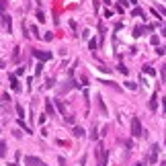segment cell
Returning a JSON list of instances; mask_svg holds the SVG:
<instances>
[{"label": "cell", "mask_w": 166, "mask_h": 166, "mask_svg": "<svg viewBox=\"0 0 166 166\" xmlns=\"http://www.w3.org/2000/svg\"><path fill=\"white\" fill-rule=\"evenodd\" d=\"M131 135H133V137H140V135H142V123H140L137 117L131 119Z\"/></svg>", "instance_id": "1"}, {"label": "cell", "mask_w": 166, "mask_h": 166, "mask_svg": "<svg viewBox=\"0 0 166 166\" xmlns=\"http://www.w3.org/2000/svg\"><path fill=\"white\" fill-rule=\"evenodd\" d=\"M96 156H98V166H107V150L103 146L96 148Z\"/></svg>", "instance_id": "2"}, {"label": "cell", "mask_w": 166, "mask_h": 166, "mask_svg": "<svg viewBox=\"0 0 166 166\" xmlns=\"http://www.w3.org/2000/svg\"><path fill=\"white\" fill-rule=\"evenodd\" d=\"M25 164L27 166H43V162L35 156H25Z\"/></svg>", "instance_id": "3"}, {"label": "cell", "mask_w": 166, "mask_h": 166, "mask_svg": "<svg viewBox=\"0 0 166 166\" xmlns=\"http://www.w3.org/2000/svg\"><path fill=\"white\" fill-rule=\"evenodd\" d=\"M33 56H35V58H39V59H43V62H47V59L51 58V53H49V51H39V49H35V51H33Z\"/></svg>", "instance_id": "4"}, {"label": "cell", "mask_w": 166, "mask_h": 166, "mask_svg": "<svg viewBox=\"0 0 166 166\" xmlns=\"http://www.w3.org/2000/svg\"><path fill=\"white\" fill-rule=\"evenodd\" d=\"M158 162V146H152V152H150V164Z\"/></svg>", "instance_id": "5"}, {"label": "cell", "mask_w": 166, "mask_h": 166, "mask_svg": "<svg viewBox=\"0 0 166 166\" xmlns=\"http://www.w3.org/2000/svg\"><path fill=\"white\" fill-rule=\"evenodd\" d=\"M152 27H135L133 29V37H142V33H148Z\"/></svg>", "instance_id": "6"}, {"label": "cell", "mask_w": 166, "mask_h": 166, "mask_svg": "<svg viewBox=\"0 0 166 166\" xmlns=\"http://www.w3.org/2000/svg\"><path fill=\"white\" fill-rule=\"evenodd\" d=\"M2 25H4V31H11V17L8 14H2Z\"/></svg>", "instance_id": "7"}, {"label": "cell", "mask_w": 166, "mask_h": 166, "mask_svg": "<svg viewBox=\"0 0 166 166\" xmlns=\"http://www.w3.org/2000/svg\"><path fill=\"white\" fill-rule=\"evenodd\" d=\"M11 88H12V90H21V86H19V80H17V76H11Z\"/></svg>", "instance_id": "8"}, {"label": "cell", "mask_w": 166, "mask_h": 166, "mask_svg": "<svg viewBox=\"0 0 166 166\" xmlns=\"http://www.w3.org/2000/svg\"><path fill=\"white\" fill-rule=\"evenodd\" d=\"M45 113H47V115H53V113H56V111H53V105H51L49 101H45Z\"/></svg>", "instance_id": "9"}, {"label": "cell", "mask_w": 166, "mask_h": 166, "mask_svg": "<svg viewBox=\"0 0 166 166\" xmlns=\"http://www.w3.org/2000/svg\"><path fill=\"white\" fill-rule=\"evenodd\" d=\"M156 107H158V95H154V96H152V101H150V109L156 111Z\"/></svg>", "instance_id": "10"}, {"label": "cell", "mask_w": 166, "mask_h": 166, "mask_svg": "<svg viewBox=\"0 0 166 166\" xmlns=\"http://www.w3.org/2000/svg\"><path fill=\"white\" fill-rule=\"evenodd\" d=\"M72 133H74L76 137H82V135H84V129H82V127H74V129H72Z\"/></svg>", "instance_id": "11"}, {"label": "cell", "mask_w": 166, "mask_h": 166, "mask_svg": "<svg viewBox=\"0 0 166 166\" xmlns=\"http://www.w3.org/2000/svg\"><path fill=\"white\" fill-rule=\"evenodd\" d=\"M143 72H146L148 76H154V74H156V70L152 68V66H143Z\"/></svg>", "instance_id": "12"}, {"label": "cell", "mask_w": 166, "mask_h": 166, "mask_svg": "<svg viewBox=\"0 0 166 166\" xmlns=\"http://www.w3.org/2000/svg\"><path fill=\"white\" fill-rule=\"evenodd\" d=\"M19 125H21V127H23V129L27 131V133H31V127H29V125H27V123H25L23 119H19Z\"/></svg>", "instance_id": "13"}, {"label": "cell", "mask_w": 166, "mask_h": 166, "mask_svg": "<svg viewBox=\"0 0 166 166\" xmlns=\"http://www.w3.org/2000/svg\"><path fill=\"white\" fill-rule=\"evenodd\" d=\"M17 115H19V119H23V117H25V109L21 107V105H17Z\"/></svg>", "instance_id": "14"}, {"label": "cell", "mask_w": 166, "mask_h": 166, "mask_svg": "<svg viewBox=\"0 0 166 166\" xmlns=\"http://www.w3.org/2000/svg\"><path fill=\"white\" fill-rule=\"evenodd\" d=\"M131 14H133V17H142V19H143V11H142V8H133Z\"/></svg>", "instance_id": "15"}, {"label": "cell", "mask_w": 166, "mask_h": 166, "mask_svg": "<svg viewBox=\"0 0 166 166\" xmlns=\"http://www.w3.org/2000/svg\"><path fill=\"white\" fill-rule=\"evenodd\" d=\"M125 86H127L129 90H135V88H137V86H135V82H125Z\"/></svg>", "instance_id": "16"}, {"label": "cell", "mask_w": 166, "mask_h": 166, "mask_svg": "<svg viewBox=\"0 0 166 166\" xmlns=\"http://www.w3.org/2000/svg\"><path fill=\"white\" fill-rule=\"evenodd\" d=\"M160 74H162V80H166V64L160 68Z\"/></svg>", "instance_id": "17"}, {"label": "cell", "mask_w": 166, "mask_h": 166, "mask_svg": "<svg viewBox=\"0 0 166 166\" xmlns=\"http://www.w3.org/2000/svg\"><path fill=\"white\" fill-rule=\"evenodd\" d=\"M156 53H158V56H164V53H166V47H158V49H156Z\"/></svg>", "instance_id": "18"}, {"label": "cell", "mask_w": 166, "mask_h": 166, "mask_svg": "<svg viewBox=\"0 0 166 166\" xmlns=\"http://www.w3.org/2000/svg\"><path fill=\"white\" fill-rule=\"evenodd\" d=\"M37 19H39V21H41V23H43V21H45V14H43V12L39 11V12H37Z\"/></svg>", "instance_id": "19"}, {"label": "cell", "mask_w": 166, "mask_h": 166, "mask_svg": "<svg viewBox=\"0 0 166 166\" xmlns=\"http://www.w3.org/2000/svg\"><path fill=\"white\" fill-rule=\"evenodd\" d=\"M150 43H152V45H158V37H156V35H152V39H150Z\"/></svg>", "instance_id": "20"}, {"label": "cell", "mask_w": 166, "mask_h": 166, "mask_svg": "<svg viewBox=\"0 0 166 166\" xmlns=\"http://www.w3.org/2000/svg\"><path fill=\"white\" fill-rule=\"evenodd\" d=\"M53 84H56V80H53V78H49V80H47V84H45V86H47V88H51Z\"/></svg>", "instance_id": "21"}, {"label": "cell", "mask_w": 166, "mask_h": 166, "mask_svg": "<svg viewBox=\"0 0 166 166\" xmlns=\"http://www.w3.org/2000/svg\"><path fill=\"white\" fill-rule=\"evenodd\" d=\"M162 109H164V111H166V98H164V103H162Z\"/></svg>", "instance_id": "22"}, {"label": "cell", "mask_w": 166, "mask_h": 166, "mask_svg": "<svg viewBox=\"0 0 166 166\" xmlns=\"http://www.w3.org/2000/svg\"><path fill=\"white\" fill-rule=\"evenodd\" d=\"M162 35H164V37H166V29H162Z\"/></svg>", "instance_id": "23"}, {"label": "cell", "mask_w": 166, "mask_h": 166, "mask_svg": "<svg viewBox=\"0 0 166 166\" xmlns=\"http://www.w3.org/2000/svg\"><path fill=\"white\" fill-rule=\"evenodd\" d=\"M135 166H146V164H143V162H140V164H135Z\"/></svg>", "instance_id": "24"}, {"label": "cell", "mask_w": 166, "mask_h": 166, "mask_svg": "<svg viewBox=\"0 0 166 166\" xmlns=\"http://www.w3.org/2000/svg\"><path fill=\"white\" fill-rule=\"evenodd\" d=\"M11 166H17V164H11Z\"/></svg>", "instance_id": "25"}]
</instances>
